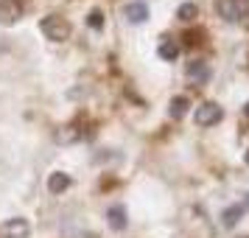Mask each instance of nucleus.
<instances>
[{"instance_id": "1", "label": "nucleus", "mask_w": 249, "mask_h": 238, "mask_svg": "<svg viewBox=\"0 0 249 238\" xmlns=\"http://www.w3.org/2000/svg\"><path fill=\"white\" fill-rule=\"evenodd\" d=\"M39 31L51 39V42H68L70 34H73V28L65 17H59V14H48L42 17V23H39Z\"/></svg>"}, {"instance_id": "2", "label": "nucleus", "mask_w": 249, "mask_h": 238, "mask_svg": "<svg viewBox=\"0 0 249 238\" xmlns=\"http://www.w3.org/2000/svg\"><path fill=\"white\" fill-rule=\"evenodd\" d=\"M215 12L227 23H244L249 17V0H218Z\"/></svg>"}, {"instance_id": "3", "label": "nucleus", "mask_w": 249, "mask_h": 238, "mask_svg": "<svg viewBox=\"0 0 249 238\" xmlns=\"http://www.w3.org/2000/svg\"><path fill=\"white\" fill-rule=\"evenodd\" d=\"M221 118H224V110L215 101H204L196 110V124L199 126H215V124H221Z\"/></svg>"}, {"instance_id": "4", "label": "nucleus", "mask_w": 249, "mask_h": 238, "mask_svg": "<svg viewBox=\"0 0 249 238\" xmlns=\"http://www.w3.org/2000/svg\"><path fill=\"white\" fill-rule=\"evenodd\" d=\"M25 12L23 0H0V23L3 25H14Z\"/></svg>"}, {"instance_id": "5", "label": "nucleus", "mask_w": 249, "mask_h": 238, "mask_svg": "<svg viewBox=\"0 0 249 238\" xmlns=\"http://www.w3.org/2000/svg\"><path fill=\"white\" fill-rule=\"evenodd\" d=\"M28 233H31V224L20 216L0 224V238H28Z\"/></svg>"}, {"instance_id": "6", "label": "nucleus", "mask_w": 249, "mask_h": 238, "mask_svg": "<svg viewBox=\"0 0 249 238\" xmlns=\"http://www.w3.org/2000/svg\"><path fill=\"white\" fill-rule=\"evenodd\" d=\"M185 76L191 81H196V84H204V81L210 79V65L204 59H193V62H188V68H185Z\"/></svg>"}, {"instance_id": "7", "label": "nucleus", "mask_w": 249, "mask_h": 238, "mask_svg": "<svg viewBox=\"0 0 249 238\" xmlns=\"http://www.w3.org/2000/svg\"><path fill=\"white\" fill-rule=\"evenodd\" d=\"M124 14H126L129 23H146L148 20V3L146 0H132V3H126Z\"/></svg>"}, {"instance_id": "8", "label": "nucleus", "mask_w": 249, "mask_h": 238, "mask_svg": "<svg viewBox=\"0 0 249 238\" xmlns=\"http://www.w3.org/2000/svg\"><path fill=\"white\" fill-rule=\"evenodd\" d=\"M160 59H165V62H174V59L179 56V42L177 39H171V37H162L160 39Z\"/></svg>"}, {"instance_id": "9", "label": "nucleus", "mask_w": 249, "mask_h": 238, "mask_svg": "<svg viewBox=\"0 0 249 238\" xmlns=\"http://www.w3.org/2000/svg\"><path fill=\"white\" fill-rule=\"evenodd\" d=\"M107 219H109V227L112 230H126V207L124 204H112L109 210H107Z\"/></svg>"}, {"instance_id": "10", "label": "nucleus", "mask_w": 249, "mask_h": 238, "mask_svg": "<svg viewBox=\"0 0 249 238\" xmlns=\"http://www.w3.org/2000/svg\"><path fill=\"white\" fill-rule=\"evenodd\" d=\"M68 188H70V174L56 171V174H51V177H48V191H51V193H65Z\"/></svg>"}, {"instance_id": "11", "label": "nucleus", "mask_w": 249, "mask_h": 238, "mask_svg": "<svg viewBox=\"0 0 249 238\" xmlns=\"http://www.w3.org/2000/svg\"><path fill=\"white\" fill-rule=\"evenodd\" d=\"M188 107H191V101H188L185 95H177V98L171 101V107H168V115L179 121V118H185V115H188Z\"/></svg>"}, {"instance_id": "12", "label": "nucleus", "mask_w": 249, "mask_h": 238, "mask_svg": "<svg viewBox=\"0 0 249 238\" xmlns=\"http://www.w3.org/2000/svg\"><path fill=\"white\" fill-rule=\"evenodd\" d=\"M241 216H244V204H232V207H227L224 213H221V224L235 227L238 221H241Z\"/></svg>"}, {"instance_id": "13", "label": "nucleus", "mask_w": 249, "mask_h": 238, "mask_svg": "<svg viewBox=\"0 0 249 238\" xmlns=\"http://www.w3.org/2000/svg\"><path fill=\"white\" fill-rule=\"evenodd\" d=\"M196 14H199V9H196V3H182L179 9H177V17H179V20H185V23H191V20H196Z\"/></svg>"}, {"instance_id": "14", "label": "nucleus", "mask_w": 249, "mask_h": 238, "mask_svg": "<svg viewBox=\"0 0 249 238\" xmlns=\"http://www.w3.org/2000/svg\"><path fill=\"white\" fill-rule=\"evenodd\" d=\"M56 140L59 143H76V140H79V132H76L73 126H65V129L56 135Z\"/></svg>"}, {"instance_id": "15", "label": "nucleus", "mask_w": 249, "mask_h": 238, "mask_svg": "<svg viewBox=\"0 0 249 238\" xmlns=\"http://www.w3.org/2000/svg\"><path fill=\"white\" fill-rule=\"evenodd\" d=\"M87 25H90V28H95V31H98V28H104V12H101V9H92V12L87 14Z\"/></svg>"}, {"instance_id": "16", "label": "nucleus", "mask_w": 249, "mask_h": 238, "mask_svg": "<svg viewBox=\"0 0 249 238\" xmlns=\"http://www.w3.org/2000/svg\"><path fill=\"white\" fill-rule=\"evenodd\" d=\"M244 207H249V193H247V204H244Z\"/></svg>"}, {"instance_id": "17", "label": "nucleus", "mask_w": 249, "mask_h": 238, "mask_svg": "<svg viewBox=\"0 0 249 238\" xmlns=\"http://www.w3.org/2000/svg\"><path fill=\"white\" fill-rule=\"evenodd\" d=\"M244 160H247V165H249V151H247V157H244Z\"/></svg>"}, {"instance_id": "18", "label": "nucleus", "mask_w": 249, "mask_h": 238, "mask_svg": "<svg viewBox=\"0 0 249 238\" xmlns=\"http://www.w3.org/2000/svg\"><path fill=\"white\" fill-rule=\"evenodd\" d=\"M247 115H249V104H247Z\"/></svg>"}]
</instances>
